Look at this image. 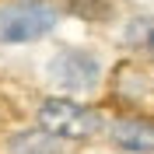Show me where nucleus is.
I'll return each mask as SVG.
<instances>
[{"instance_id": "423d86ee", "label": "nucleus", "mask_w": 154, "mask_h": 154, "mask_svg": "<svg viewBox=\"0 0 154 154\" xmlns=\"http://www.w3.org/2000/svg\"><path fill=\"white\" fill-rule=\"evenodd\" d=\"M126 42L137 49H151L154 53V18H133L126 25Z\"/></svg>"}, {"instance_id": "7ed1b4c3", "label": "nucleus", "mask_w": 154, "mask_h": 154, "mask_svg": "<svg viewBox=\"0 0 154 154\" xmlns=\"http://www.w3.org/2000/svg\"><path fill=\"white\" fill-rule=\"evenodd\" d=\"M98 60L84 49H63L49 60V81L63 91H91L98 84Z\"/></svg>"}, {"instance_id": "f257e3e1", "label": "nucleus", "mask_w": 154, "mask_h": 154, "mask_svg": "<svg viewBox=\"0 0 154 154\" xmlns=\"http://www.w3.org/2000/svg\"><path fill=\"white\" fill-rule=\"evenodd\" d=\"M60 21V11L49 0H14L0 7V42H35L49 35Z\"/></svg>"}, {"instance_id": "f03ea898", "label": "nucleus", "mask_w": 154, "mask_h": 154, "mask_svg": "<svg viewBox=\"0 0 154 154\" xmlns=\"http://www.w3.org/2000/svg\"><path fill=\"white\" fill-rule=\"evenodd\" d=\"M38 126L46 133L60 137V140H88L91 133H98V116L91 109L67 102V98H49L38 105Z\"/></svg>"}, {"instance_id": "20e7f679", "label": "nucleus", "mask_w": 154, "mask_h": 154, "mask_svg": "<svg viewBox=\"0 0 154 154\" xmlns=\"http://www.w3.org/2000/svg\"><path fill=\"white\" fill-rule=\"evenodd\" d=\"M116 147H123L130 154H151L154 151V123L147 119H119L112 126Z\"/></svg>"}, {"instance_id": "39448f33", "label": "nucleus", "mask_w": 154, "mask_h": 154, "mask_svg": "<svg viewBox=\"0 0 154 154\" xmlns=\"http://www.w3.org/2000/svg\"><path fill=\"white\" fill-rule=\"evenodd\" d=\"M11 154H60V137L46 133V130H25L11 140Z\"/></svg>"}]
</instances>
